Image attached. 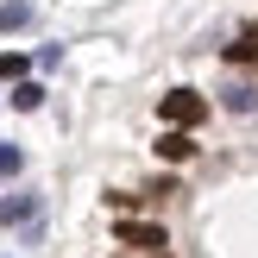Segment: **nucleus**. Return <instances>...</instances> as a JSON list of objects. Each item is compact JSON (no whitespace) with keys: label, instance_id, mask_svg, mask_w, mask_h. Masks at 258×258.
Returning <instances> with one entry per match:
<instances>
[{"label":"nucleus","instance_id":"nucleus-1","mask_svg":"<svg viewBox=\"0 0 258 258\" xmlns=\"http://www.w3.org/2000/svg\"><path fill=\"white\" fill-rule=\"evenodd\" d=\"M158 113H164V126H183V133H196V126L208 120V101H202L196 88H170V95L158 101Z\"/></svg>","mask_w":258,"mask_h":258},{"label":"nucleus","instance_id":"nucleus-2","mask_svg":"<svg viewBox=\"0 0 258 258\" xmlns=\"http://www.w3.org/2000/svg\"><path fill=\"white\" fill-rule=\"evenodd\" d=\"M38 214H44V202H38L32 189H13V196H0V221H7V227H25V239L38 233Z\"/></svg>","mask_w":258,"mask_h":258},{"label":"nucleus","instance_id":"nucleus-3","mask_svg":"<svg viewBox=\"0 0 258 258\" xmlns=\"http://www.w3.org/2000/svg\"><path fill=\"white\" fill-rule=\"evenodd\" d=\"M113 239H120V246H133V252H164V246H170L158 221H133V214H120V227H113Z\"/></svg>","mask_w":258,"mask_h":258},{"label":"nucleus","instance_id":"nucleus-4","mask_svg":"<svg viewBox=\"0 0 258 258\" xmlns=\"http://www.w3.org/2000/svg\"><path fill=\"white\" fill-rule=\"evenodd\" d=\"M158 158H164V164H189V158H196V133H183V126H164Z\"/></svg>","mask_w":258,"mask_h":258},{"label":"nucleus","instance_id":"nucleus-5","mask_svg":"<svg viewBox=\"0 0 258 258\" xmlns=\"http://www.w3.org/2000/svg\"><path fill=\"white\" fill-rule=\"evenodd\" d=\"M227 107H233V113H258V88L252 82H233V88H227Z\"/></svg>","mask_w":258,"mask_h":258},{"label":"nucleus","instance_id":"nucleus-6","mask_svg":"<svg viewBox=\"0 0 258 258\" xmlns=\"http://www.w3.org/2000/svg\"><path fill=\"white\" fill-rule=\"evenodd\" d=\"M19 25H32V7L25 0H7L0 7V32H19Z\"/></svg>","mask_w":258,"mask_h":258},{"label":"nucleus","instance_id":"nucleus-7","mask_svg":"<svg viewBox=\"0 0 258 258\" xmlns=\"http://www.w3.org/2000/svg\"><path fill=\"white\" fill-rule=\"evenodd\" d=\"M13 107H19V113L44 107V88H38V82H13Z\"/></svg>","mask_w":258,"mask_h":258},{"label":"nucleus","instance_id":"nucleus-8","mask_svg":"<svg viewBox=\"0 0 258 258\" xmlns=\"http://www.w3.org/2000/svg\"><path fill=\"white\" fill-rule=\"evenodd\" d=\"M227 63H239V70H252V63H258V38H239V44H227Z\"/></svg>","mask_w":258,"mask_h":258},{"label":"nucleus","instance_id":"nucleus-9","mask_svg":"<svg viewBox=\"0 0 258 258\" xmlns=\"http://www.w3.org/2000/svg\"><path fill=\"white\" fill-rule=\"evenodd\" d=\"M0 76H7V82H19V76H25V57H19V50H0Z\"/></svg>","mask_w":258,"mask_h":258},{"label":"nucleus","instance_id":"nucleus-10","mask_svg":"<svg viewBox=\"0 0 258 258\" xmlns=\"http://www.w3.org/2000/svg\"><path fill=\"white\" fill-rule=\"evenodd\" d=\"M19 164H25L19 145H0V176H19Z\"/></svg>","mask_w":258,"mask_h":258},{"label":"nucleus","instance_id":"nucleus-11","mask_svg":"<svg viewBox=\"0 0 258 258\" xmlns=\"http://www.w3.org/2000/svg\"><path fill=\"white\" fill-rule=\"evenodd\" d=\"M246 38H258V19H252V25H246Z\"/></svg>","mask_w":258,"mask_h":258}]
</instances>
